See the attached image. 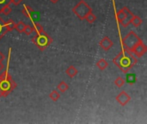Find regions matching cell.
Listing matches in <instances>:
<instances>
[{
    "mask_svg": "<svg viewBox=\"0 0 147 124\" xmlns=\"http://www.w3.org/2000/svg\"><path fill=\"white\" fill-rule=\"evenodd\" d=\"M137 62L138 60L134 54L124 48L113 59V63L124 73H127L137 64Z\"/></svg>",
    "mask_w": 147,
    "mask_h": 124,
    "instance_id": "6da1fadb",
    "label": "cell"
},
{
    "mask_svg": "<svg viewBox=\"0 0 147 124\" xmlns=\"http://www.w3.org/2000/svg\"><path fill=\"white\" fill-rule=\"evenodd\" d=\"M16 86V83L9 74L7 67V69L0 74V98L9 95Z\"/></svg>",
    "mask_w": 147,
    "mask_h": 124,
    "instance_id": "7a4b0ae2",
    "label": "cell"
},
{
    "mask_svg": "<svg viewBox=\"0 0 147 124\" xmlns=\"http://www.w3.org/2000/svg\"><path fill=\"white\" fill-rule=\"evenodd\" d=\"M143 41L138 36V35L134 31H130L125 37L122 39V47L133 53V51L139 46Z\"/></svg>",
    "mask_w": 147,
    "mask_h": 124,
    "instance_id": "3957f363",
    "label": "cell"
},
{
    "mask_svg": "<svg viewBox=\"0 0 147 124\" xmlns=\"http://www.w3.org/2000/svg\"><path fill=\"white\" fill-rule=\"evenodd\" d=\"M32 42L40 51H43L51 45V43L53 42V39L47 32L42 31L40 33H36V35L32 38Z\"/></svg>",
    "mask_w": 147,
    "mask_h": 124,
    "instance_id": "277c9868",
    "label": "cell"
},
{
    "mask_svg": "<svg viewBox=\"0 0 147 124\" xmlns=\"http://www.w3.org/2000/svg\"><path fill=\"white\" fill-rule=\"evenodd\" d=\"M92 9L90 6L84 1V0H80L78 3H77L73 8H72V12L76 15L77 17H78L80 20H85L86 16L91 12Z\"/></svg>",
    "mask_w": 147,
    "mask_h": 124,
    "instance_id": "5b68a950",
    "label": "cell"
},
{
    "mask_svg": "<svg viewBox=\"0 0 147 124\" xmlns=\"http://www.w3.org/2000/svg\"><path fill=\"white\" fill-rule=\"evenodd\" d=\"M22 13L26 17L29 18L33 22H37V21L39 20V18H40L39 13L36 12V11H34V10L33 9L32 7L27 5V4H24V5H23V8H22Z\"/></svg>",
    "mask_w": 147,
    "mask_h": 124,
    "instance_id": "8992f818",
    "label": "cell"
},
{
    "mask_svg": "<svg viewBox=\"0 0 147 124\" xmlns=\"http://www.w3.org/2000/svg\"><path fill=\"white\" fill-rule=\"evenodd\" d=\"M115 99L121 106H125L131 101V97L126 91H122L117 95Z\"/></svg>",
    "mask_w": 147,
    "mask_h": 124,
    "instance_id": "52a82bcc",
    "label": "cell"
},
{
    "mask_svg": "<svg viewBox=\"0 0 147 124\" xmlns=\"http://www.w3.org/2000/svg\"><path fill=\"white\" fill-rule=\"evenodd\" d=\"M123 9V10L126 12V16L124 17V19L120 22L124 28H127V26H129L130 24H131V21H132V18H133V16H134V13L127 8V7H123L122 8Z\"/></svg>",
    "mask_w": 147,
    "mask_h": 124,
    "instance_id": "ba28073f",
    "label": "cell"
},
{
    "mask_svg": "<svg viewBox=\"0 0 147 124\" xmlns=\"http://www.w3.org/2000/svg\"><path fill=\"white\" fill-rule=\"evenodd\" d=\"M99 46L105 51H109L110 50L113 46H114V42L112 41V40L109 37V36H104L99 42Z\"/></svg>",
    "mask_w": 147,
    "mask_h": 124,
    "instance_id": "9c48e42d",
    "label": "cell"
},
{
    "mask_svg": "<svg viewBox=\"0 0 147 124\" xmlns=\"http://www.w3.org/2000/svg\"><path fill=\"white\" fill-rule=\"evenodd\" d=\"M147 52V47L146 45L144 43V42H141L139 46H137L136 47V48L133 51V54L135 55V56H137V57H139V58H140V57H142Z\"/></svg>",
    "mask_w": 147,
    "mask_h": 124,
    "instance_id": "30bf717a",
    "label": "cell"
},
{
    "mask_svg": "<svg viewBox=\"0 0 147 124\" xmlns=\"http://www.w3.org/2000/svg\"><path fill=\"white\" fill-rule=\"evenodd\" d=\"M78 69L74 66H70L66 70H65V73L70 77V78H74L77 74H78Z\"/></svg>",
    "mask_w": 147,
    "mask_h": 124,
    "instance_id": "8fae6325",
    "label": "cell"
},
{
    "mask_svg": "<svg viewBox=\"0 0 147 124\" xmlns=\"http://www.w3.org/2000/svg\"><path fill=\"white\" fill-rule=\"evenodd\" d=\"M7 28L5 27V22L4 20L0 16V40L5 35V34L7 33Z\"/></svg>",
    "mask_w": 147,
    "mask_h": 124,
    "instance_id": "7c38bea8",
    "label": "cell"
},
{
    "mask_svg": "<svg viewBox=\"0 0 147 124\" xmlns=\"http://www.w3.org/2000/svg\"><path fill=\"white\" fill-rule=\"evenodd\" d=\"M131 23L135 27V28H138L140 27L142 23H143V20L137 15H134L133 18H132V21H131Z\"/></svg>",
    "mask_w": 147,
    "mask_h": 124,
    "instance_id": "4fadbf2b",
    "label": "cell"
},
{
    "mask_svg": "<svg viewBox=\"0 0 147 124\" xmlns=\"http://www.w3.org/2000/svg\"><path fill=\"white\" fill-rule=\"evenodd\" d=\"M96 66L101 70V71H103L105 70L108 66H109V63L106 60L104 59H100L97 62H96Z\"/></svg>",
    "mask_w": 147,
    "mask_h": 124,
    "instance_id": "5bb4252c",
    "label": "cell"
},
{
    "mask_svg": "<svg viewBox=\"0 0 147 124\" xmlns=\"http://www.w3.org/2000/svg\"><path fill=\"white\" fill-rule=\"evenodd\" d=\"M136 80H137V79H136V75L134 73H128V74H127L125 82H127L129 85H134L136 82Z\"/></svg>",
    "mask_w": 147,
    "mask_h": 124,
    "instance_id": "9a60e30c",
    "label": "cell"
},
{
    "mask_svg": "<svg viewBox=\"0 0 147 124\" xmlns=\"http://www.w3.org/2000/svg\"><path fill=\"white\" fill-rule=\"evenodd\" d=\"M57 89L60 91V92H65L66 91H68L69 89V85L65 82V81H61L57 85Z\"/></svg>",
    "mask_w": 147,
    "mask_h": 124,
    "instance_id": "2e32d148",
    "label": "cell"
},
{
    "mask_svg": "<svg viewBox=\"0 0 147 124\" xmlns=\"http://www.w3.org/2000/svg\"><path fill=\"white\" fill-rule=\"evenodd\" d=\"M15 25H16V22L12 19H9L5 22V27H6L8 32L15 29Z\"/></svg>",
    "mask_w": 147,
    "mask_h": 124,
    "instance_id": "e0dca14e",
    "label": "cell"
},
{
    "mask_svg": "<svg viewBox=\"0 0 147 124\" xmlns=\"http://www.w3.org/2000/svg\"><path fill=\"white\" fill-rule=\"evenodd\" d=\"M125 16H126V12L123 10V9L118 10V11L116 12V14H115V18H116V20H117L119 22H121L124 19Z\"/></svg>",
    "mask_w": 147,
    "mask_h": 124,
    "instance_id": "ac0fdd59",
    "label": "cell"
},
{
    "mask_svg": "<svg viewBox=\"0 0 147 124\" xmlns=\"http://www.w3.org/2000/svg\"><path fill=\"white\" fill-rule=\"evenodd\" d=\"M25 26H26V24H25L22 21H20V22H18L17 23H16V25H15V29H16L18 33H23V30H24Z\"/></svg>",
    "mask_w": 147,
    "mask_h": 124,
    "instance_id": "d6986e66",
    "label": "cell"
},
{
    "mask_svg": "<svg viewBox=\"0 0 147 124\" xmlns=\"http://www.w3.org/2000/svg\"><path fill=\"white\" fill-rule=\"evenodd\" d=\"M49 98H50L53 102H57V101L59 99V98H60V94H59V92L58 91L53 90V91H52L51 93L49 94Z\"/></svg>",
    "mask_w": 147,
    "mask_h": 124,
    "instance_id": "ffe728a7",
    "label": "cell"
},
{
    "mask_svg": "<svg viewBox=\"0 0 147 124\" xmlns=\"http://www.w3.org/2000/svg\"><path fill=\"white\" fill-rule=\"evenodd\" d=\"M11 11H12V9L10 8L9 4H6L2 8L1 11H0V14H3L4 16H8V15H9L11 13Z\"/></svg>",
    "mask_w": 147,
    "mask_h": 124,
    "instance_id": "44dd1931",
    "label": "cell"
},
{
    "mask_svg": "<svg viewBox=\"0 0 147 124\" xmlns=\"http://www.w3.org/2000/svg\"><path fill=\"white\" fill-rule=\"evenodd\" d=\"M85 20H86L89 23H93V22H96V15L91 11V12H90V13L86 16Z\"/></svg>",
    "mask_w": 147,
    "mask_h": 124,
    "instance_id": "7402d4cb",
    "label": "cell"
},
{
    "mask_svg": "<svg viewBox=\"0 0 147 124\" xmlns=\"http://www.w3.org/2000/svg\"><path fill=\"white\" fill-rule=\"evenodd\" d=\"M114 83H115V85L118 88L122 87V86L126 84L125 79H124L123 78H121V77H117V78L115 79V80Z\"/></svg>",
    "mask_w": 147,
    "mask_h": 124,
    "instance_id": "603a6c76",
    "label": "cell"
},
{
    "mask_svg": "<svg viewBox=\"0 0 147 124\" xmlns=\"http://www.w3.org/2000/svg\"><path fill=\"white\" fill-rule=\"evenodd\" d=\"M34 31V27H33V25L31 24H28V25H26L25 26V28H24V30H23V33L24 34H26L27 35H32L33 34V32Z\"/></svg>",
    "mask_w": 147,
    "mask_h": 124,
    "instance_id": "cb8c5ba5",
    "label": "cell"
},
{
    "mask_svg": "<svg viewBox=\"0 0 147 124\" xmlns=\"http://www.w3.org/2000/svg\"><path fill=\"white\" fill-rule=\"evenodd\" d=\"M32 25H33L34 29V31H35L36 33H40V32L44 31V28H43L42 25H41V24H40L39 22H33V24H32Z\"/></svg>",
    "mask_w": 147,
    "mask_h": 124,
    "instance_id": "d4e9b609",
    "label": "cell"
},
{
    "mask_svg": "<svg viewBox=\"0 0 147 124\" xmlns=\"http://www.w3.org/2000/svg\"><path fill=\"white\" fill-rule=\"evenodd\" d=\"M11 0H0V11L2 9V8L6 5V4H9Z\"/></svg>",
    "mask_w": 147,
    "mask_h": 124,
    "instance_id": "484cf974",
    "label": "cell"
},
{
    "mask_svg": "<svg viewBox=\"0 0 147 124\" xmlns=\"http://www.w3.org/2000/svg\"><path fill=\"white\" fill-rule=\"evenodd\" d=\"M22 0H11V1H10V3H13L14 5L17 6V5H19V4L22 3Z\"/></svg>",
    "mask_w": 147,
    "mask_h": 124,
    "instance_id": "4316f807",
    "label": "cell"
},
{
    "mask_svg": "<svg viewBox=\"0 0 147 124\" xmlns=\"http://www.w3.org/2000/svg\"><path fill=\"white\" fill-rule=\"evenodd\" d=\"M4 59H5V55H4V54L0 51V61H3Z\"/></svg>",
    "mask_w": 147,
    "mask_h": 124,
    "instance_id": "83f0119b",
    "label": "cell"
},
{
    "mask_svg": "<svg viewBox=\"0 0 147 124\" xmlns=\"http://www.w3.org/2000/svg\"><path fill=\"white\" fill-rule=\"evenodd\" d=\"M3 68H4V66H3V64L2 63V61H0V73L3 72Z\"/></svg>",
    "mask_w": 147,
    "mask_h": 124,
    "instance_id": "f1b7e54d",
    "label": "cell"
},
{
    "mask_svg": "<svg viewBox=\"0 0 147 124\" xmlns=\"http://www.w3.org/2000/svg\"><path fill=\"white\" fill-rule=\"evenodd\" d=\"M49 1H50L52 3H54V4H55V3H57L59 0H49Z\"/></svg>",
    "mask_w": 147,
    "mask_h": 124,
    "instance_id": "f546056e",
    "label": "cell"
}]
</instances>
